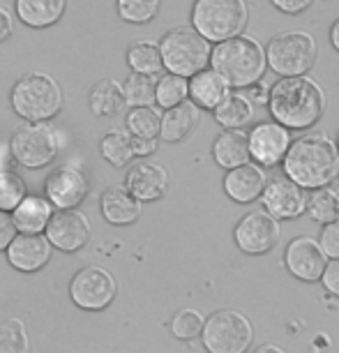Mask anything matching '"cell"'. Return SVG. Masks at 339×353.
<instances>
[{"label":"cell","mask_w":339,"mask_h":353,"mask_svg":"<svg viewBox=\"0 0 339 353\" xmlns=\"http://www.w3.org/2000/svg\"><path fill=\"white\" fill-rule=\"evenodd\" d=\"M284 176L302 190L330 188L339 178V150L328 134L311 132L291 141L287 155L282 159Z\"/></svg>","instance_id":"cell-1"},{"label":"cell","mask_w":339,"mask_h":353,"mask_svg":"<svg viewBox=\"0 0 339 353\" xmlns=\"http://www.w3.org/2000/svg\"><path fill=\"white\" fill-rule=\"evenodd\" d=\"M272 123L284 130H309L325 113V92L311 77L279 79L268 88Z\"/></svg>","instance_id":"cell-2"},{"label":"cell","mask_w":339,"mask_h":353,"mask_svg":"<svg viewBox=\"0 0 339 353\" xmlns=\"http://www.w3.org/2000/svg\"><path fill=\"white\" fill-rule=\"evenodd\" d=\"M210 70H215L231 88H249L268 70L265 46L249 35H238L215 44L210 51Z\"/></svg>","instance_id":"cell-3"},{"label":"cell","mask_w":339,"mask_h":353,"mask_svg":"<svg viewBox=\"0 0 339 353\" xmlns=\"http://www.w3.org/2000/svg\"><path fill=\"white\" fill-rule=\"evenodd\" d=\"M12 109L28 123H49L63 109V88L44 72H28L12 88Z\"/></svg>","instance_id":"cell-4"},{"label":"cell","mask_w":339,"mask_h":353,"mask_svg":"<svg viewBox=\"0 0 339 353\" xmlns=\"http://www.w3.org/2000/svg\"><path fill=\"white\" fill-rule=\"evenodd\" d=\"M249 21L245 0H194L192 5V28L208 42H226L243 35Z\"/></svg>","instance_id":"cell-5"},{"label":"cell","mask_w":339,"mask_h":353,"mask_svg":"<svg viewBox=\"0 0 339 353\" xmlns=\"http://www.w3.org/2000/svg\"><path fill=\"white\" fill-rule=\"evenodd\" d=\"M157 46L159 56H162V65L164 70H169V74L189 79L196 72L205 70V65L210 63L212 46L192 26L171 28L169 32H164Z\"/></svg>","instance_id":"cell-6"},{"label":"cell","mask_w":339,"mask_h":353,"mask_svg":"<svg viewBox=\"0 0 339 353\" xmlns=\"http://www.w3.org/2000/svg\"><path fill=\"white\" fill-rule=\"evenodd\" d=\"M316 39L309 32L289 30L279 32L265 46V63L279 79L307 77L316 63Z\"/></svg>","instance_id":"cell-7"},{"label":"cell","mask_w":339,"mask_h":353,"mask_svg":"<svg viewBox=\"0 0 339 353\" xmlns=\"http://www.w3.org/2000/svg\"><path fill=\"white\" fill-rule=\"evenodd\" d=\"M201 342L208 353H247L254 342V328L243 312L217 310L205 319Z\"/></svg>","instance_id":"cell-8"},{"label":"cell","mask_w":339,"mask_h":353,"mask_svg":"<svg viewBox=\"0 0 339 353\" xmlns=\"http://www.w3.org/2000/svg\"><path fill=\"white\" fill-rule=\"evenodd\" d=\"M61 134L49 123H28L12 134L10 152L25 169H42L58 157Z\"/></svg>","instance_id":"cell-9"},{"label":"cell","mask_w":339,"mask_h":353,"mask_svg":"<svg viewBox=\"0 0 339 353\" xmlns=\"http://www.w3.org/2000/svg\"><path fill=\"white\" fill-rule=\"evenodd\" d=\"M118 293L116 277L102 265H88L79 270L70 282V298L79 310L102 312L113 303Z\"/></svg>","instance_id":"cell-10"},{"label":"cell","mask_w":339,"mask_h":353,"mask_svg":"<svg viewBox=\"0 0 339 353\" xmlns=\"http://www.w3.org/2000/svg\"><path fill=\"white\" fill-rule=\"evenodd\" d=\"M282 238V226L275 217H270L263 208L249 210L240 217L234 229V243L243 254L263 256L277 248Z\"/></svg>","instance_id":"cell-11"},{"label":"cell","mask_w":339,"mask_h":353,"mask_svg":"<svg viewBox=\"0 0 339 353\" xmlns=\"http://www.w3.org/2000/svg\"><path fill=\"white\" fill-rule=\"evenodd\" d=\"M307 190H302L300 185L289 181L287 176H275L265 183L258 201L263 203V210L270 217H275L277 222L282 219H296L305 215L307 208Z\"/></svg>","instance_id":"cell-12"},{"label":"cell","mask_w":339,"mask_h":353,"mask_svg":"<svg viewBox=\"0 0 339 353\" xmlns=\"http://www.w3.org/2000/svg\"><path fill=\"white\" fill-rule=\"evenodd\" d=\"M44 194L53 208L74 210L88 196V181L76 166H58L46 176Z\"/></svg>","instance_id":"cell-13"},{"label":"cell","mask_w":339,"mask_h":353,"mask_svg":"<svg viewBox=\"0 0 339 353\" xmlns=\"http://www.w3.org/2000/svg\"><path fill=\"white\" fill-rule=\"evenodd\" d=\"M44 231L51 248L61 252H79L90 241V222L79 208L53 212Z\"/></svg>","instance_id":"cell-14"},{"label":"cell","mask_w":339,"mask_h":353,"mask_svg":"<svg viewBox=\"0 0 339 353\" xmlns=\"http://www.w3.org/2000/svg\"><path fill=\"white\" fill-rule=\"evenodd\" d=\"M291 132L284 130L277 123H256L247 134L249 159H254L258 166H277L282 164L291 145Z\"/></svg>","instance_id":"cell-15"},{"label":"cell","mask_w":339,"mask_h":353,"mask_svg":"<svg viewBox=\"0 0 339 353\" xmlns=\"http://www.w3.org/2000/svg\"><path fill=\"white\" fill-rule=\"evenodd\" d=\"M325 263H328V256L323 254L318 241L309 236L294 238L284 250V265L300 282H318L325 270Z\"/></svg>","instance_id":"cell-16"},{"label":"cell","mask_w":339,"mask_h":353,"mask_svg":"<svg viewBox=\"0 0 339 353\" xmlns=\"http://www.w3.org/2000/svg\"><path fill=\"white\" fill-rule=\"evenodd\" d=\"M123 188L138 203L159 201L169 190V171L155 162H136L130 166Z\"/></svg>","instance_id":"cell-17"},{"label":"cell","mask_w":339,"mask_h":353,"mask_svg":"<svg viewBox=\"0 0 339 353\" xmlns=\"http://www.w3.org/2000/svg\"><path fill=\"white\" fill-rule=\"evenodd\" d=\"M5 252L10 265L19 272H37L51 259V245L42 233H17Z\"/></svg>","instance_id":"cell-18"},{"label":"cell","mask_w":339,"mask_h":353,"mask_svg":"<svg viewBox=\"0 0 339 353\" xmlns=\"http://www.w3.org/2000/svg\"><path fill=\"white\" fill-rule=\"evenodd\" d=\"M265 183H268V176H265L263 166L247 162L243 166H236V169L226 171L224 192H226V196L236 203H251V201H256V199H261Z\"/></svg>","instance_id":"cell-19"},{"label":"cell","mask_w":339,"mask_h":353,"mask_svg":"<svg viewBox=\"0 0 339 353\" xmlns=\"http://www.w3.org/2000/svg\"><path fill=\"white\" fill-rule=\"evenodd\" d=\"M187 92H189V102L196 104L198 109L205 111H215L219 104L229 97L231 85L217 74L215 70H201L194 77H189L187 81Z\"/></svg>","instance_id":"cell-20"},{"label":"cell","mask_w":339,"mask_h":353,"mask_svg":"<svg viewBox=\"0 0 339 353\" xmlns=\"http://www.w3.org/2000/svg\"><path fill=\"white\" fill-rule=\"evenodd\" d=\"M102 215L113 226H130L141 217V203L123 185H111L102 194Z\"/></svg>","instance_id":"cell-21"},{"label":"cell","mask_w":339,"mask_h":353,"mask_svg":"<svg viewBox=\"0 0 339 353\" xmlns=\"http://www.w3.org/2000/svg\"><path fill=\"white\" fill-rule=\"evenodd\" d=\"M201 121V109L185 99L183 104L162 113V123H159V139L164 143H181L192 130Z\"/></svg>","instance_id":"cell-22"},{"label":"cell","mask_w":339,"mask_h":353,"mask_svg":"<svg viewBox=\"0 0 339 353\" xmlns=\"http://www.w3.org/2000/svg\"><path fill=\"white\" fill-rule=\"evenodd\" d=\"M65 8H68V0H17L14 3L21 23L35 30L56 26L63 19Z\"/></svg>","instance_id":"cell-23"},{"label":"cell","mask_w":339,"mask_h":353,"mask_svg":"<svg viewBox=\"0 0 339 353\" xmlns=\"http://www.w3.org/2000/svg\"><path fill=\"white\" fill-rule=\"evenodd\" d=\"M212 159L226 171L247 164L249 162L247 132L245 130H224L222 134L212 141Z\"/></svg>","instance_id":"cell-24"},{"label":"cell","mask_w":339,"mask_h":353,"mask_svg":"<svg viewBox=\"0 0 339 353\" xmlns=\"http://www.w3.org/2000/svg\"><path fill=\"white\" fill-rule=\"evenodd\" d=\"M53 215V205L44 196L28 194L12 210V222L17 233H42Z\"/></svg>","instance_id":"cell-25"},{"label":"cell","mask_w":339,"mask_h":353,"mask_svg":"<svg viewBox=\"0 0 339 353\" xmlns=\"http://www.w3.org/2000/svg\"><path fill=\"white\" fill-rule=\"evenodd\" d=\"M212 116L224 130H243L256 118V106L245 92H229V97L212 111Z\"/></svg>","instance_id":"cell-26"},{"label":"cell","mask_w":339,"mask_h":353,"mask_svg":"<svg viewBox=\"0 0 339 353\" xmlns=\"http://www.w3.org/2000/svg\"><path fill=\"white\" fill-rule=\"evenodd\" d=\"M88 104L95 116H102V118L118 116L125 106L123 85L118 83L116 79H102V81H97L90 88Z\"/></svg>","instance_id":"cell-27"},{"label":"cell","mask_w":339,"mask_h":353,"mask_svg":"<svg viewBox=\"0 0 339 353\" xmlns=\"http://www.w3.org/2000/svg\"><path fill=\"white\" fill-rule=\"evenodd\" d=\"M127 65L132 68V74H145L157 77L164 70L159 46L152 39H138L127 49Z\"/></svg>","instance_id":"cell-28"},{"label":"cell","mask_w":339,"mask_h":353,"mask_svg":"<svg viewBox=\"0 0 339 353\" xmlns=\"http://www.w3.org/2000/svg\"><path fill=\"white\" fill-rule=\"evenodd\" d=\"M99 152L102 157L116 169H123L127 166L132 159H134V150H132V137L130 132L125 130H111L106 132L99 141Z\"/></svg>","instance_id":"cell-29"},{"label":"cell","mask_w":339,"mask_h":353,"mask_svg":"<svg viewBox=\"0 0 339 353\" xmlns=\"http://www.w3.org/2000/svg\"><path fill=\"white\" fill-rule=\"evenodd\" d=\"M305 212L318 224H332L339 219V194L332 188H321L314 190L307 196V208Z\"/></svg>","instance_id":"cell-30"},{"label":"cell","mask_w":339,"mask_h":353,"mask_svg":"<svg viewBox=\"0 0 339 353\" xmlns=\"http://www.w3.org/2000/svg\"><path fill=\"white\" fill-rule=\"evenodd\" d=\"M159 123H162V113H159L157 106H136V109H130V113H127L130 137L157 139Z\"/></svg>","instance_id":"cell-31"},{"label":"cell","mask_w":339,"mask_h":353,"mask_svg":"<svg viewBox=\"0 0 339 353\" xmlns=\"http://www.w3.org/2000/svg\"><path fill=\"white\" fill-rule=\"evenodd\" d=\"M155 77L145 74H130L127 81L123 83V97L125 104L136 109V106H152L155 104Z\"/></svg>","instance_id":"cell-32"},{"label":"cell","mask_w":339,"mask_h":353,"mask_svg":"<svg viewBox=\"0 0 339 353\" xmlns=\"http://www.w3.org/2000/svg\"><path fill=\"white\" fill-rule=\"evenodd\" d=\"M189 97L187 92V79L178 77V74H162L157 79L155 85V102L162 109H174V106L183 104Z\"/></svg>","instance_id":"cell-33"},{"label":"cell","mask_w":339,"mask_h":353,"mask_svg":"<svg viewBox=\"0 0 339 353\" xmlns=\"http://www.w3.org/2000/svg\"><path fill=\"white\" fill-rule=\"evenodd\" d=\"M159 8H162V0H116L118 17L125 23L134 26L152 21L159 14Z\"/></svg>","instance_id":"cell-34"},{"label":"cell","mask_w":339,"mask_h":353,"mask_svg":"<svg viewBox=\"0 0 339 353\" xmlns=\"http://www.w3.org/2000/svg\"><path fill=\"white\" fill-rule=\"evenodd\" d=\"M30 337L21 319H8L0 323V353H28Z\"/></svg>","instance_id":"cell-35"},{"label":"cell","mask_w":339,"mask_h":353,"mask_svg":"<svg viewBox=\"0 0 339 353\" xmlns=\"http://www.w3.org/2000/svg\"><path fill=\"white\" fill-rule=\"evenodd\" d=\"M28 196L25 181L14 171H0V210H14Z\"/></svg>","instance_id":"cell-36"},{"label":"cell","mask_w":339,"mask_h":353,"mask_svg":"<svg viewBox=\"0 0 339 353\" xmlns=\"http://www.w3.org/2000/svg\"><path fill=\"white\" fill-rule=\"evenodd\" d=\"M205 319L198 310H178L171 319V335L181 342H192V339L201 337Z\"/></svg>","instance_id":"cell-37"},{"label":"cell","mask_w":339,"mask_h":353,"mask_svg":"<svg viewBox=\"0 0 339 353\" xmlns=\"http://www.w3.org/2000/svg\"><path fill=\"white\" fill-rule=\"evenodd\" d=\"M318 245H321L323 254L328 259H339V219L323 226L321 236H318Z\"/></svg>","instance_id":"cell-38"},{"label":"cell","mask_w":339,"mask_h":353,"mask_svg":"<svg viewBox=\"0 0 339 353\" xmlns=\"http://www.w3.org/2000/svg\"><path fill=\"white\" fill-rule=\"evenodd\" d=\"M318 282L323 284V289L330 293V296L339 298V259H328L325 263V270Z\"/></svg>","instance_id":"cell-39"},{"label":"cell","mask_w":339,"mask_h":353,"mask_svg":"<svg viewBox=\"0 0 339 353\" xmlns=\"http://www.w3.org/2000/svg\"><path fill=\"white\" fill-rule=\"evenodd\" d=\"M14 238H17V226L12 222V215L0 210V252L8 250Z\"/></svg>","instance_id":"cell-40"},{"label":"cell","mask_w":339,"mask_h":353,"mask_svg":"<svg viewBox=\"0 0 339 353\" xmlns=\"http://www.w3.org/2000/svg\"><path fill=\"white\" fill-rule=\"evenodd\" d=\"M272 8L284 12V14H300V12H305L309 8L314 0H270Z\"/></svg>","instance_id":"cell-41"},{"label":"cell","mask_w":339,"mask_h":353,"mask_svg":"<svg viewBox=\"0 0 339 353\" xmlns=\"http://www.w3.org/2000/svg\"><path fill=\"white\" fill-rule=\"evenodd\" d=\"M132 150H134V157H148L157 150V139L132 137Z\"/></svg>","instance_id":"cell-42"},{"label":"cell","mask_w":339,"mask_h":353,"mask_svg":"<svg viewBox=\"0 0 339 353\" xmlns=\"http://www.w3.org/2000/svg\"><path fill=\"white\" fill-rule=\"evenodd\" d=\"M12 32H14V21H12V14L0 5V42H5Z\"/></svg>","instance_id":"cell-43"},{"label":"cell","mask_w":339,"mask_h":353,"mask_svg":"<svg viewBox=\"0 0 339 353\" xmlns=\"http://www.w3.org/2000/svg\"><path fill=\"white\" fill-rule=\"evenodd\" d=\"M251 353H287V351H284L282 349V346H277V344H261V346H256V349L254 351H251Z\"/></svg>","instance_id":"cell-44"},{"label":"cell","mask_w":339,"mask_h":353,"mask_svg":"<svg viewBox=\"0 0 339 353\" xmlns=\"http://www.w3.org/2000/svg\"><path fill=\"white\" fill-rule=\"evenodd\" d=\"M330 44L335 46V51L339 53V19L332 23V28H330Z\"/></svg>","instance_id":"cell-45"},{"label":"cell","mask_w":339,"mask_h":353,"mask_svg":"<svg viewBox=\"0 0 339 353\" xmlns=\"http://www.w3.org/2000/svg\"><path fill=\"white\" fill-rule=\"evenodd\" d=\"M335 143H337V150H339V139H337V141H335Z\"/></svg>","instance_id":"cell-46"},{"label":"cell","mask_w":339,"mask_h":353,"mask_svg":"<svg viewBox=\"0 0 339 353\" xmlns=\"http://www.w3.org/2000/svg\"><path fill=\"white\" fill-rule=\"evenodd\" d=\"M337 194H339V190H337Z\"/></svg>","instance_id":"cell-47"}]
</instances>
